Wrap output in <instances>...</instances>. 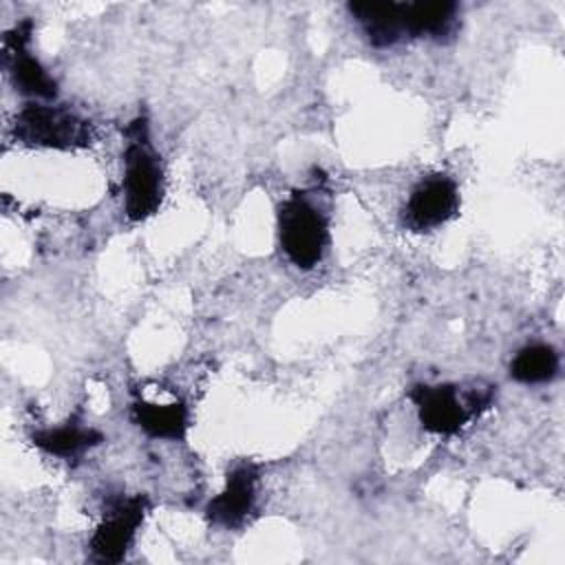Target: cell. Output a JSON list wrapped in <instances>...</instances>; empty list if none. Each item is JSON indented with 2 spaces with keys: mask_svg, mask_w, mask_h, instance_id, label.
I'll list each match as a JSON object with an SVG mask.
<instances>
[{
  "mask_svg": "<svg viewBox=\"0 0 565 565\" xmlns=\"http://www.w3.org/2000/svg\"><path fill=\"white\" fill-rule=\"evenodd\" d=\"M163 201V170L157 152L148 141V126L135 119L128 126L124 152V207L130 221L152 216Z\"/></svg>",
  "mask_w": 565,
  "mask_h": 565,
  "instance_id": "obj_1",
  "label": "cell"
},
{
  "mask_svg": "<svg viewBox=\"0 0 565 565\" xmlns=\"http://www.w3.org/2000/svg\"><path fill=\"white\" fill-rule=\"evenodd\" d=\"M278 241L285 256L300 269H311L329 245V221L305 192H294L278 207Z\"/></svg>",
  "mask_w": 565,
  "mask_h": 565,
  "instance_id": "obj_2",
  "label": "cell"
},
{
  "mask_svg": "<svg viewBox=\"0 0 565 565\" xmlns=\"http://www.w3.org/2000/svg\"><path fill=\"white\" fill-rule=\"evenodd\" d=\"M422 426L433 435H455L492 402L490 391L459 393L452 384H417L408 393Z\"/></svg>",
  "mask_w": 565,
  "mask_h": 565,
  "instance_id": "obj_3",
  "label": "cell"
},
{
  "mask_svg": "<svg viewBox=\"0 0 565 565\" xmlns=\"http://www.w3.org/2000/svg\"><path fill=\"white\" fill-rule=\"evenodd\" d=\"M13 135L24 146L75 150L93 141V128L86 119L64 106L26 104L13 121Z\"/></svg>",
  "mask_w": 565,
  "mask_h": 565,
  "instance_id": "obj_4",
  "label": "cell"
},
{
  "mask_svg": "<svg viewBox=\"0 0 565 565\" xmlns=\"http://www.w3.org/2000/svg\"><path fill=\"white\" fill-rule=\"evenodd\" d=\"M148 510L146 497H119L108 503L102 523L90 539V554L97 563H119L135 541Z\"/></svg>",
  "mask_w": 565,
  "mask_h": 565,
  "instance_id": "obj_5",
  "label": "cell"
},
{
  "mask_svg": "<svg viewBox=\"0 0 565 565\" xmlns=\"http://www.w3.org/2000/svg\"><path fill=\"white\" fill-rule=\"evenodd\" d=\"M459 210L457 183L446 174L422 179L404 207V221L415 232H426L444 225Z\"/></svg>",
  "mask_w": 565,
  "mask_h": 565,
  "instance_id": "obj_6",
  "label": "cell"
},
{
  "mask_svg": "<svg viewBox=\"0 0 565 565\" xmlns=\"http://www.w3.org/2000/svg\"><path fill=\"white\" fill-rule=\"evenodd\" d=\"M29 40L31 20L15 24L4 38V62L11 73V79L24 95L38 99H53L57 93V84L40 64V60L29 53Z\"/></svg>",
  "mask_w": 565,
  "mask_h": 565,
  "instance_id": "obj_7",
  "label": "cell"
},
{
  "mask_svg": "<svg viewBox=\"0 0 565 565\" xmlns=\"http://www.w3.org/2000/svg\"><path fill=\"white\" fill-rule=\"evenodd\" d=\"M258 468L254 463H238L227 472L225 488L207 503L205 516L221 527H238L247 521L256 505Z\"/></svg>",
  "mask_w": 565,
  "mask_h": 565,
  "instance_id": "obj_8",
  "label": "cell"
},
{
  "mask_svg": "<svg viewBox=\"0 0 565 565\" xmlns=\"http://www.w3.org/2000/svg\"><path fill=\"white\" fill-rule=\"evenodd\" d=\"M132 422L154 439H170L181 441L188 435V422L190 413L185 402L172 399V402H154V399H135L130 406Z\"/></svg>",
  "mask_w": 565,
  "mask_h": 565,
  "instance_id": "obj_9",
  "label": "cell"
},
{
  "mask_svg": "<svg viewBox=\"0 0 565 565\" xmlns=\"http://www.w3.org/2000/svg\"><path fill=\"white\" fill-rule=\"evenodd\" d=\"M349 11L360 22L366 40L377 49L393 46L402 38H406L404 2L364 0V2H351Z\"/></svg>",
  "mask_w": 565,
  "mask_h": 565,
  "instance_id": "obj_10",
  "label": "cell"
},
{
  "mask_svg": "<svg viewBox=\"0 0 565 565\" xmlns=\"http://www.w3.org/2000/svg\"><path fill=\"white\" fill-rule=\"evenodd\" d=\"M457 4L448 0L404 2V31L408 38L441 40L455 31Z\"/></svg>",
  "mask_w": 565,
  "mask_h": 565,
  "instance_id": "obj_11",
  "label": "cell"
},
{
  "mask_svg": "<svg viewBox=\"0 0 565 565\" xmlns=\"http://www.w3.org/2000/svg\"><path fill=\"white\" fill-rule=\"evenodd\" d=\"M31 439L46 455L62 457V459L77 457L84 450H88V448H93V446L104 441L102 433H97V430H93L88 426L75 424V422H68V424L55 426V428H46V430H35L31 435Z\"/></svg>",
  "mask_w": 565,
  "mask_h": 565,
  "instance_id": "obj_12",
  "label": "cell"
},
{
  "mask_svg": "<svg viewBox=\"0 0 565 565\" xmlns=\"http://www.w3.org/2000/svg\"><path fill=\"white\" fill-rule=\"evenodd\" d=\"M558 353L550 344L523 347L510 362V375L521 384H543L558 373Z\"/></svg>",
  "mask_w": 565,
  "mask_h": 565,
  "instance_id": "obj_13",
  "label": "cell"
}]
</instances>
